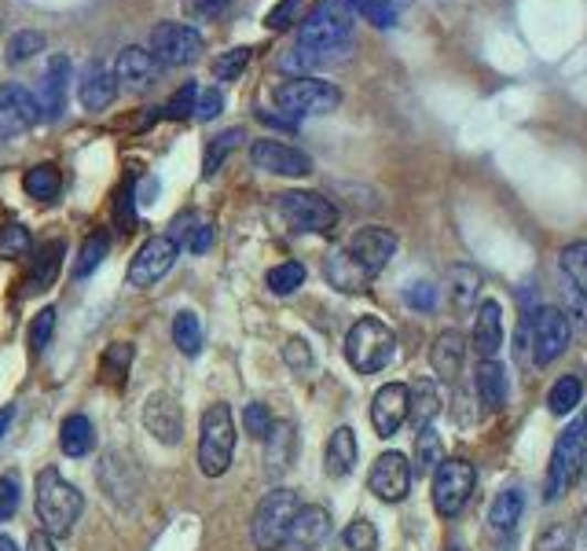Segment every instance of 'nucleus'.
<instances>
[{
    "label": "nucleus",
    "mask_w": 587,
    "mask_h": 551,
    "mask_svg": "<svg viewBox=\"0 0 587 551\" xmlns=\"http://www.w3.org/2000/svg\"><path fill=\"white\" fill-rule=\"evenodd\" d=\"M356 27V11L349 0H316L313 11L297 22V49H308L324 60H338V52L349 49Z\"/></svg>",
    "instance_id": "f257e3e1"
},
{
    "label": "nucleus",
    "mask_w": 587,
    "mask_h": 551,
    "mask_svg": "<svg viewBox=\"0 0 587 551\" xmlns=\"http://www.w3.org/2000/svg\"><path fill=\"white\" fill-rule=\"evenodd\" d=\"M33 508H38V522L41 530L52 537V541H63V537L74 533L77 519L85 511V497L82 489L71 486L60 467H44L38 475V489H33Z\"/></svg>",
    "instance_id": "f03ea898"
},
{
    "label": "nucleus",
    "mask_w": 587,
    "mask_h": 551,
    "mask_svg": "<svg viewBox=\"0 0 587 551\" xmlns=\"http://www.w3.org/2000/svg\"><path fill=\"white\" fill-rule=\"evenodd\" d=\"M584 459H587V412H580V416L558 434L555 453H551L547 481H544L547 503L562 500L573 489V481H577V475L584 470Z\"/></svg>",
    "instance_id": "7ed1b4c3"
},
{
    "label": "nucleus",
    "mask_w": 587,
    "mask_h": 551,
    "mask_svg": "<svg viewBox=\"0 0 587 551\" xmlns=\"http://www.w3.org/2000/svg\"><path fill=\"white\" fill-rule=\"evenodd\" d=\"M394 353H397V335L378 316H360L349 328V335H345V361L360 375H378L394 361Z\"/></svg>",
    "instance_id": "20e7f679"
},
{
    "label": "nucleus",
    "mask_w": 587,
    "mask_h": 551,
    "mask_svg": "<svg viewBox=\"0 0 587 551\" xmlns=\"http://www.w3.org/2000/svg\"><path fill=\"white\" fill-rule=\"evenodd\" d=\"M199 470L206 478H221L232 470L235 459V416L228 405H210L202 412V427H199Z\"/></svg>",
    "instance_id": "39448f33"
},
{
    "label": "nucleus",
    "mask_w": 587,
    "mask_h": 551,
    "mask_svg": "<svg viewBox=\"0 0 587 551\" xmlns=\"http://www.w3.org/2000/svg\"><path fill=\"white\" fill-rule=\"evenodd\" d=\"M302 508L294 489H272L264 492V500L253 508L250 519V541L258 551H280L286 541V530H291L294 514Z\"/></svg>",
    "instance_id": "423d86ee"
},
{
    "label": "nucleus",
    "mask_w": 587,
    "mask_h": 551,
    "mask_svg": "<svg viewBox=\"0 0 587 551\" xmlns=\"http://www.w3.org/2000/svg\"><path fill=\"white\" fill-rule=\"evenodd\" d=\"M525 335H528V350H533V364L539 367L555 364L569 350V339H573L569 313L555 305H539L525 316Z\"/></svg>",
    "instance_id": "0eeeda50"
},
{
    "label": "nucleus",
    "mask_w": 587,
    "mask_h": 551,
    "mask_svg": "<svg viewBox=\"0 0 587 551\" xmlns=\"http://www.w3.org/2000/svg\"><path fill=\"white\" fill-rule=\"evenodd\" d=\"M275 210L294 232L305 236H331L338 225V206L319 191H283L275 199Z\"/></svg>",
    "instance_id": "6e6552de"
},
{
    "label": "nucleus",
    "mask_w": 587,
    "mask_h": 551,
    "mask_svg": "<svg viewBox=\"0 0 587 551\" xmlns=\"http://www.w3.org/2000/svg\"><path fill=\"white\" fill-rule=\"evenodd\" d=\"M275 103H280V111L286 118H308V114H331L338 111L342 103V89L324 82V77H291V82H283L275 89Z\"/></svg>",
    "instance_id": "1a4fd4ad"
},
{
    "label": "nucleus",
    "mask_w": 587,
    "mask_h": 551,
    "mask_svg": "<svg viewBox=\"0 0 587 551\" xmlns=\"http://www.w3.org/2000/svg\"><path fill=\"white\" fill-rule=\"evenodd\" d=\"M474 489H478V470L470 459H444L433 470V508L444 519H455L470 503V497H474Z\"/></svg>",
    "instance_id": "9d476101"
},
{
    "label": "nucleus",
    "mask_w": 587,
    "mask_h": 551,
    "mask_svg": "<svg viewBox=\"0 0 587 551\" xmlns=\"http://www.w3.org/2000/svg\"><path fill=\"white\" fill-rule=\"evenodd\" d=\"M147 44H151L147 52H151L163 66H188L199 60L206 49L202 33L188 27V22H158Z\"/></svg>",
    "instance_id": "9b49d317"
},
{
    "label": "nucleus",
    "mask_w": 587,
    "mask_h": 551,
    "mask_svg": "<svg viewBox=\"0 0 587 551\" xmlns=\"http://www.w3.org/2000/svg\"><path fill=\"white\" fill-rule=\"evenodd\" d=\"M177 258H180V243L172 236L147 239V243L136 250V258L129 266V283L147 291V287H155L158 280H166L169 269L177 266Z\"/></svg>",
    "instance_id": "f8f14e48"
},
{
    "label": "nucleus",
    "mask_w": 587,
    "mask_h": 551,
    "mask_svg": "<svg viewBox=\"0 0 587 551\" xmlns=\"http://www.w3.org/2000/svg\"><path fill=\"white\" fill-rule=\"evenodd\" d=\"M411 478H416V470H411L405 453H382L371 464L367 489H371L382 503H400L411 492Z\"/></svg>",
    "instance_id": "ddd939ff"
},
{
    "label": "nucleus",
    "mask_w": 587,
    "mask_h": 551,
    "mask_svg": "<svg viewBox=\"0 0 587 551\" xmlns=\"http://www.w3.org/2000/svg\"><path fill=\"white\" fill-rule=\"evenodd\" d=\"M250 163L258 166L261 174H272V177H308L313 174V158L283 141H253Z\"/></svg>",
    "instance_id": "4468645a"
},
{
    "label": "nucleus",
    "mask_w": 587,
    "mask_h": 551,
    "mask_svg": "<svg viewBox=\"0 0 587 551\" xmlns=\"http://www.w3.org/2000/svg\"><path fill=\"white\" fill-rule=\"evenodd\" d=\"M38 122H41L38 96L27 85H15V82L0 85V136L30 133Z\"/></svg>",
    "instance_id": "2eb2a0df"
},
{
    "label": "nucleus",
    "mask_w": 587,
    "mask_h": 551,
    "mask_svg": "<svg viewBox=\"0 0 587 551\" xmlns=\"http://www.w3.org/2000/svg\"><path fill=\"white\" fill-rule=\"evenodd\" d=\"M331 511L319 508V503H302L291 522V530H286V541L283 551H319L327 544L331 537Z\"/></svg>",
    "instance_id": "dca6fc26"
},
{
    "label": "nucleus",
    "mask_w": 587,
    "mask_h": 551,
    "mask_svg": "<svg viewBox=\"0 0 587 551\" xmlns=\"http://www.w3.org/2000/svg\"><path fill=\"white\" fill-rule=\"evenodd\" d=\"M397 236L389 232V228H382V225H367V228H360V232H353V239H349V254L360 261V266L371 272V276H378L382 272L389 261H394V254H397Z\"/></svg>",
    "instance_id": "f3484780"
},
{
    "label": "nucleus",
    "mask_w": 587,
    "mask_h": 551,
    "mask_svg": "<svg viewBox=\"0 0 587 551\" xmlns=\"http://www.w3.org/2000/svg\"><path fill=\"white\" fill-rule=\"evenodd\" d=\"M99 486H103V497H111L122 511H129L136 497H140L136 467L122 453H107L99 459Z\"/></svg>",
    "instance_id": "a211bd4d"
},
{
    "label": "nucleus",
    "mask_w": 587,
    "mask_h": 551,
    "mask_svg": "<svg viewBox=\"0 0 587 551\" xmlns=\"http://www.w3.org/2000/svg\"><path fill=\"white\" fill-rule=\"evenodd\" d=\"M144 427L155 441L163 445H180L184 441V408L177 405L172 394H151L144 405Z\"/></svg>",
    "instance_id": "6ab92c4d"
},
{
    "label": "nucleus",
    "mask_w": 587,
    "mask_h": 551,
    "mask_svg": "<svg viewBox=\"0 0 587 551\" xmlns=\"http://www.w3.org/2000/svg\"><path fill=\"white\" fill-rule=\"evenodd\" d=\"M408 423V386L405 383H386L375 389L371 397V427L378 438H394V434Z\"/></svg>",
    "instance_id": "aec40b11"
},
{
    "label": "nucleus",
    "mask_w": 587,
    "mask_h": 551,
    "mask_svg": "<svg viewBox=\"0 0 587 551\" xmlns=\"http://www.w3.org/2000/svg\"><path fill=\"white\" fill-rule=\"evenodd\" d=\"M71 82H74V66H71V60H66V55H52L49 66H44V74H41V96H38L41 118L55 122V118H60V114L66 111Z\"/></svg>",
    "instance_id": "412c9836"
},
{
    "label": "nucleus",
    "mask_w": 587,
    "mask_h": 551,
    "mask_svg": "<svg viewBox=\"0 0 587 551\" xmlns=\"http://www.w3.org/2000/svg\"><path fill=\"white\" fill-rule=\"evenodd\" d=\"M114 77H118V85H125L129 92H147V89H155L158 77H163V63H158L147 49H140V44H129V49L118 52Z\"/></svg>",
    "instance_id": "4be33fe9"
},
{
    "label": "nucleus",
    "mask_w": 587,
    "mask_h": 551,
    "mask_svg": "<svg viewBox=\"0 0 587 551\" xmlns=\"http://www.w3.org/2000/svg\"><path fill=\"white\" fill-rule=\"evenodd\" d=\"M503 350V305L485 298L474 313V353L481 361H496Z\"/></svg>",
    "instance_id": "5701e85b"
},
{
    "label": "nucleus",
    "mask_w": 587,
    "mask_h": 551,
    "mask_svg": "<svg viewBox=\"0 0 587 551\" xmlns=\"http://www.w3.org/2000/svg\"><path fill=\"white\" fill-rule=\"evenodd\" d=\"M324 276H327V283L342 294H364L375 280V276L367 272L360 261L349 254V250H331L327 261H324Z\"/></svg>",
    "instance_id": "b1692460"
},
{
    "label": "nucleus",
    "mask_w": 587,
    "mask_h": 551,
    "mask_svg": "<svg viewBox=\"0 0 587 551\" xmlns=\"http://www.w3.org/2000/svg\"><path fill=\"white\" fill-rule=\"evenodd\" d=\"M463 361H467L463 331H441L430 346V367L437 372V378H441V383H455L459 372H463Z\"/></svg>",
    "instance_id": "393cba45"
},
{
    "label": "nucleus",
    "mask_w": 587,
    "mask_h": 551,
    "mask_svg": "<svg viewBox=\"0 0 587 551\" xmlns=\"http://www.w3.org/2000/svg\"><path fill=\"white\" fill-rule=\"evenodd\" d=\"M118 77H114L111 66L92 63L82 74V85H77V100H82L85 111H107L114 100H118Z\"/></svg>",
    "instance_id": "a878e982"
},
{
    "label": "nucleus",
    "mask_w": 587,
    "mask_h": 551,
    "mask_svg": "<svg viewBox=\"0 0 587 551\" xmlns=\"http://www.w3.org/2000/svg\"><path fill=\"white\" fill-rule=\"evenodd\" d=\"M441 416V386L433 378H419L408 386V423L416 430L433 427V419Z\"/></svg>",
    "instance_id": "bb28decb"
},
{
    "label": "nucleus",
    "mask_w": 587,
    "mask_h": 551,
    "mask_svg": "<svg viewBox=\"0 0 587 551\" xmlns=\"http://www.w3.org/2000/svg\"><path fill=\"white\" fill-rule=\"evenodd\" d=\"M474 389H478V401H481V405H485L489 412L506 408V397H511L506 367H503L500 361H481V364H478V375H474Z\"/></svg>",
    "instance_id": "cd10ccee"
},
{
    "label": "nucleus",
    "mask_w": 587,
    "mask_h": 551,
    "mask_svg": "<svg viewBox=\"0 0 587 551\" xmlns=\"http://www.w3.org/2000/svg\"><path fill=\"white\" fill-rule=\"evenodd\" d=\"M63 254H66L63 239H52V243H44L38 254H33V266H30V276H27L30 294L49 291V287L55 283V276H60V269H63Z\"/></svg>",
    "instance_id": "c85d7f7f"
},
{
    "label": "nucleus",
    "mask_w": 587,
    "mask_h": 551,
    "mask_svg": "<svg viewBox=\"0 0 587 551\" xmlns=\"http://www.w3.org/2000/svg\"><path fill=\"white\" fill-rule=\"evenodd\" d=\"M356 456H360V445H356L353 427H338L327 438V453H324V467L331 478H349L356 467Z\"/></svg>",
    "instance_id": "c756f323"
},
{
    "label": "nucleus",
    "mask_w": 587,
    "mask_h": 551,
    "mask_svg": "<svg viewBox=\"0 0 587 551\" xmlns=\"http://www.w3.org/2000/svg\"><path fill=\"white\" fill-rule=\"evenodd\" d=\"M525 519V492L522 489H503L489 508V530L500 537H511L517 530V522Z\"/></svg>",
    "instance_id": "7c9ffc66"
},
{
    "label": "nucleus",
    "mask_w": 587,
    "mask_h": 551,
    "mask_svg": "<svg viewBox=\"0 0 587 551\" xmlns=\"http://www.w3.org/2000/svg\"><path fill=\"white\" fill-rule=\"evenodd\" d=\"M60 449L71 459H82V456H88L92 449H96V427H92V419L85 416V412H74V416L63 419Z\"/></svg>",
    "instance_id": "2f4dec72"
},
{
    "label": "nucleus",
    "mask_w": 587,
    "mask_h": 551,
    "mask_svg": "<svg viewBox=\"0 0 587 551\" xmlns=\"http://www.w3.org/2000/svg\"><path fill=\"white\" fill-rule=\"evenodd\" d=\"M356 15H364L378 30H394L411 0H349Z\"/></svg>",
    "instance_id": "473e14b6"
},
{
    "label": "nucleus",
    "mask_w": 587,
    "mask_h": 551,
    "mask_svg": "<svg viewBox=\"0 0 587 551\" xmlns=\"http://www.w3.org/2000/svg\"><path fill=\"white\" fill-rule=\"evenodd\" d=\"M172 346H177L184 357H199L202 353V320H199V313L184 309V313L172 316Z\"/></svg>",
    "instance_id": "72a5a7b5"
},
{
    "label": "nucleus",
    "mask_w": 587,
    "mask_h": 551,
    "mask_svg": "<svg viewBox=\"0 0 587 551\" xmlns=\"http://www.w3.org/2000/svg\"><path fill=\"white\" fill-rule=\"evenodd\" d=\"M22 188H27L30 199L52 202L55 195L63 191V177H60V169H55L52 163H41V166L27 169V177H22Z\"/></svg>",
    "instance_id": "f704fd0d"
},
{
    "label": "nucleus",
    "mask_w": 587,
    "mask_h": 551,
    "mask_svg": "<svg viewBox=\"0 0 587 551\" xmlns=\"http://www.w3.org/2000/svg\"><path fill=\"white\" fill-rule=\"evenodd\" d=\"M448 291H452V305L467 313L481 294V272L470 266H455L452 272H448Z\"/></svg>",
    "instance_id": "c9c22d12"
},
{
    "label": "nucleus",
    "mask_w": 587,
    "mask_h": 551,
    "mask_svg": "<svg viewBox=\"0 0 587 551\" xmlns=\"http://www.w3.org/2000/svg\"><path fill=\"white\" fill-rule=\"evenodd\" d=\"M133 357H136V350L129 346V342H114V346H107V353H103V361H99L103 383H111V386L122 389L125 378H129Z\"/></svg>",
    "instance_id": "e433bc0d"
},
{
    "label": "nucleus",
    "mask_w": 587,
    "mask_h": 551,
    "mask_svg": "<svg viewBox=\"0 0 587 551\" xmlns=\"http://www.w3.org/2000/svg\"><path fill=\"white\" fill-rule=\"evenodd\" d=\"M243 136H247V129H239V125H235V129H228V133H217V136H213L210 147H206V158H202V177H206V180H213V177H217V169L224 166V158L235 152Z\"/></svg>",
    "instance_id": "4c0bfd02"
},
{
    "label": "nucleus",
    "mask_w": 587,
    "mask_h": 551,
    "mask_svg": "<svg viewBox=\"0 0 587 551\" xmlns=\"http://www.w3.org/2000/svg\"><path fill=\"white\" fill-rule=\"evenodd\" d=\"M580 401H584V383L577 375H562L558 383L547 389V408L555 412V416H569Z\"/></svg>",
    "instance_id": "58836bf2"
},
{
    "label": "nucleus",
    "mask_w": 587,
    "mask_h": 551,
    "mask_svg": "<svg viewBox=\"0 0 587 551\" xmlns=\"http://www.w3.org/2000/svg\"><path fill=\"white\" fill-rule=\"evenodd\" d=\"M264 283H269L272 294L291 298V294H297V291L305 287V266H302V261H283V266L269 269Z\"/></svg>",
    "instance_id": "ea45409f"
},
{
    "label": "nucleus",
    "mask_w": 587,
    "mask_h": 551,
    "mask_svg": "<svg viewBox=\"0 0 587 551\" xmlns=\"http://www.w3.org/2000/svg\"><path fill=\"white\" fill-rule=\"evenodd\" d=\"M335 551H378V530H375V522L353 519V522L338 533Z\"/></svg>",
    "instance_id": "a19ab883"
},
{
    "label": "nucleus",
    "mask_w": 587,
    "mask_h": 551,
    "mask_svg": "<svg viewBox=\"0 0 587 551\" xmlns=\"http://www.w3.org/2000/svg\"><path fill=\"white\" fill-rule=\"evenodd\" d=\"M441 464H444L441 434H437L433 427H422L419 438H416V467H419V475H430V470H437Z\"/></svg>",
    "instance_id": "79ce46f5"
},
{
    "label": "nucleus",
    "mask_w": 587,
    "mask_h": 551,
    "mask_svg": "<svg viewBox=\"0 0 587 551\" xmlns=\"http://www.w3.org/2000/svg\"><path fill=\"white\" fill-rule=\"evenodd\" d=\"M107 250H111L107 232H92V236L85 239L82 254H77V266H74V276H77V280H85V276L96 272V269L103 266V258H107Z\"/></svg>",
    "instance_id": "37998d69"
},
{
    "label": "nucleus",
    "mask_w": 587,
    "mask_h": 551,
    "mask_svg": "<svg viewBox=\"0 0 587 551\" xmlns=\"http://www.w3.org/2000/svg\"><path fill=\"white\" fill-rule=\"evenodd\" d=\"M55 335V309H41L38 316L30 320V331H27V346H30V357L38 361L44 350H49V342Z\"/></svg>",
    "instance_id": "c03bdc74"
},
{
    "label": "nucleus",
    "mask_w": 587,
    "mask_h": 551,
    "mask_svg": "<svg viewBox=\"0 0 587 551\" xmlns=\"http://www.w3.org/2000/svg\"><path fill=\"white\" fill-rule=\"evenodd\" d=\"M33 250V236L27 225H4L0 228V258L19 261Z\"/></svg>",
    "instance_id": "a18cd8bd"
},
{
    "label": "nucleus",
    "mask_w": 587,
    "mask_h": 551,
    "mask_svg": "<svg viewBox=\"0 0 587 551\" xmlns=\"http://www.w3.org/2000/svg\"><path fill=\"white\" fill-rule=\"evenodd\" d=\"M269 464L272 470H280V467H291V456H294V427L291 423H283V427H272L269 434Z\"/></svg>",
    "instance_id": "49530a36"
},
{
    "label": "nucleus",
    "mask_w": 587,
    "mask_h": 551,
    "mask_svg": "<svg viewBox=\"0 0 587 551\" xmlns=\"http://www.w3.org/2000/svg\"><path fill=\"white\" fill-rule=\"evenodd\" d=\"M562 272L569 276L580 294H587V239L584 243H569L566 250H562Z\"/></svg>",
    "instance_id": "de8ad7c7"
},
{
    "label": "nucleus",
    "mask_w": 587,
    "mask_h": 551,
    "mask_svg": "<svg viewBox=\"0 0 587 551\" xmlns=\"http://www.w3.org/2000/svg\"><path fill=\"white\" fill-rule=\"evenodd\" d=\"M44 33H38V30H19V33H11L8 38V60L11 63H22V60H33L38 52H44Z\"/></svg>",
    "instance_id": "09e8293b"
},
{
    "label": "nucleus",
    "mask_w": 587,
    "mask_h": 551,
    "mask_svg": "<svg viewBox=\"0 0 587 551\" xmlns=\"http://www.w3.org/2000/svg\"><path fill=\"white\" fill-rule=\"evenodd\" d=\"M272 427H275V419H272L269 405H264V401H250V405L243 408V430L253 441H269Z\"/></svg>",
    "instance_id": "8fccbe9b"
},
{
    "label": "nucleus",
    "mask_w": 587,
    "mask_h": 551,
    "mask_svg": "<svg viewBox=\"0 0 587 551\" xmlns=\"http://www.w3.org/2000/svg\"><path fill=\"white\" fill-rule=\"evenodd\" d=\"M250 55H253V49H247V44H239V49L217 55V60H213V77H217V82H235V77L247 71Z\"/></svg>",
    "instance_id": "3c124183"
},
{
    "label": "nucleus",
    "mask_w": 587,
    "mask_h": 551,
    "mask_svg": "<svg viewBox=\"0 0 587 551\" xmlns=\"http://www.w3.org/2000/svg\"><path fill=\"white\" fill-rule=\"evenodd\" d=\"M19 503H22V478L15 470H4V475H0V522L15 519Z\"/></svg>",
    "instance_id": "603ef678"
},
{
    "label": "nucleus",
    "mask_w": 587,
    "mask_h": 551,
    "mask_svg": "<svg viewBox=\"0 0 587 551\" xmlns=\"http://www.w3.org/2000/svg\"><path fill=\"white\" fill-rule=\"evenodd\" d=\"M195 103H199V85L188 82V85H180V89L166 100L163 114H166V118H191V114H195Z\"/></svg>",
    "instance_id": "864d4df0"
},
{
    "label": "nucleus",
    "mask_w": 587,
    "mask_h": 551,
    "mask_svg": "<svg viewBox=\"0 0 587 551\" xmlns=\"http://www.w3.org/2000/svg\"><path fill=\"white\" fill-rule=\"evenodd\" d=\"M302 8H305V0H280V4L264 15V27L269 30H291L294 22H302Z\"/></svg>",
    "instance_id": "5fc2aeb1"
},
{
    "label": "nucleus",
    "mask_w": 587,
    "mask_h": 551,
    "mask_svg": "<svg viewBox=\"0 0 587 551\" xmlns=\"http://www.w3.org/2000/svg\"><path fill=\"white\" fill-rule=\"evenodd\" d=\"M283 361L294 375H308L313 372V346H305L302 339H291L283 346Z\"/></svg>",
    "instance_id": "6e6d98bb"
},
{
    "label": "nucleus",
    "mask_w": 587,
    "mask_h": 551,
    "mask_svg": "<svg viewBox=\"0 0 587 551\" xmlns=\"http://www.w3.org/2000/svg\"><path fill=\"white\" fill-rule=\"evenodd\" d=\"M232 4L235 0H184V11L199 22H213V19H221L224 11H232Z\"/></svg>",
    "instance_id": "4d7b16f0"
},
{
    "label": "nucleus",
    "mask_w": 587,
    "mask_h": 551,
    "mask_svg": "<svg viewBox=\"0 0 587 551\" xmlns=\"http://www.w3.org/2000/svg\"><path fill=\"white\" fill-rule=\"evenodd\" d=\"M224 107V92L221 89H206L199 92V103H195V118L199 122H213Z\"/></svg>",
    "instance_id": "13d9d810"
},
{
    "label": "nucleus",
    "mask_w": 587,
    "mask_h": 551,
    "mask_svg": "<svg viewBox=\"0 0 587 551\" xmlns=\"http://www.w3.org/2000/svg\"><path fill=\"white\" fill-rule=\"evenodd\" d=\"M405 302L411 309H419V313H430V309L437 305V287L433 283H411L405 291Z\"/></svg>",
    "instance_id": "bf43d9fd"
},
{
    "label": "nucleus",
    "mask_w": 587,
    "mask_h": 551,
    "mask_svg": "<svg viewBox=\"0 0 587 551\" xmlns=\"http://www.w3.org/2000/svg\"><path fill=\"white\" fill-rule=\"evenodd\" d=\"M569 530L566 526H547L544 533H539V541H536V551H569Z\"/></svg>",
    "instance_id": "052dcab7"
},
{
    "label": "nucleus",
    "mask_w": 587,
    "mask_h": 551,
    "mask_svg": "<svg viewBox=\"0 0 587 551\" xmlns=\"http://www.w3.org/2000/svg\"><path fill=\"white\" fill-rule=\"evenodd\" d=\"M210 247H213V228H210V225H202L199 232H191V239H188V250H191V254H206Z\"/></svg>",
    "instance_id": "680f3d73"
},
{
    "label": "nucleus",
    "mask_w": 587,
    "mask_h": 551,
    "mask_svg": "<svg viewBox=\"0 0 587 551\" xmlns=\"http://www.w3.org/2000/svg\"><path fill=\"white\" fill-rule=\"evenodd\" d=\"M27 551H55V541H52V537L44 533V530H38V533H33L30 541H27Z\"/></svg>",
    "instance_id": "e2e57ef3"
},
{
    "label": "nucleus",
    "mask_w": 587,
    "mask_h": 551,
    "mask_svg": "<svg viewBox=\"0 0 587 551\" xmlns=\"http://www.w3.org/2000/svg\"><path fill=\"white\" fill-rule=\"evenodd\" d=\"M11 423H15V405H4L0 408V441H4V434L11 430Z\"/></svg>",
    "instance_id": "0e129e2a"
},
{
    "label": "nucleus",
    "mask_w": 587,
    "mask_h": 551,
    "mask_svg": "<svg viewBox=\"0 0 587 551\" xmlns=\"http://www.w3.org/2000/svg\"><path fill=\"white\" fill-rule=\"evenodd\" d=\"M0 551H19V544H15V541H11V537H8V533H0Z\"/></svg>",
    "instance_id": "69168bd1"
}]
</instances>
